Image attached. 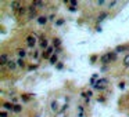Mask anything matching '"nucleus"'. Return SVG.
Wrapping results in <instances>:
<instances>
[{
	"instance_id": "obj_20",
	"label": "nucleus",
	"mask_w": 129,
	"mask_h": 117,
	"mask_svg": "<svg viewBox=\"0 0 129 117\" xmlns=\"http://www.w3.org/2000/svg\"><path fill=\"white\" fill-rule=\"evenodd\" d=\"M52 109H53V110H57V103H56V102H53V103H52Z\"/></svg>"
},
{
	"instance_id": "obj_28",
	"label": "nucleus",
	"mask_w": 129,
	"mask_h": 117,
	"mask_svg": "<svg viewBox=\"0 0 129 117\" xmlns=\"http://www.w3.org/2000/svg\"><path fill=\"white\" fill-rule=\"evenodd\" d=\"M96 59H97V57H96V55H93V57H92V62H95Z\"/></svg>"
},
{
	"instance_id": "obj_13",
	"label": "nucleus",
	"mask_w": 129,
	"mask_h": 117,
	"mask_svg": "<svg viewBox=\"0 0 129 117\" xmlns=\"http://www.w3.org/2000/svg\"><path fill=\"white\" fill-rule=\"evenodd\" d=\"M124 65L126 67H129V55H126V57L124 58Z\"/></svg>"
},
{
	"instance_id": "obj_16",
	"label": "nucleus",
	"mask_w": 129,
	"mask_h": 117,
	"mask_svg": "<svg viewBox=\"0 0 129 117\" xmlns=\"http://www.w3.org/2000/svg\"><path fill=\"white\" fill-rule=\"evenodd\" d=\"M17 65H18V66H21V67H24V66H25V63H24V59L20 58V59L17 61Z\"/></svg>"
},
{
	"instance_id": "obj_7",
	"label": "nucleus",
	"mask_w": 129,
	"mask_h": 117,
	"mask_svg": "<svg viewBox=\"0 0 129 117\" xmlns=\"http://www.w3.org/2000/svg\"><path fill=\"white\" fill-rule=\"evenodd\" d=\"M33 6H35V7H38V8H42V7H44V3H43V1H40V0H35V1H33Z\"/></svg>"
},
{
	"instance_id": "obj_12",
	"label": "nucleus",
	"mask_w": 129,
	"mask_h": 117,
	"mask_svg": "<svg viewBox=\"0 0 129 117\" xmlns=\"http://www.w3.org/2000/svg\"><path fill=\"white\" fill-rule=\"evenodd\" d=\"M124 50H126V47L125 46H118L115 48V52H121V51H124Z\"/></svg>"
},
{
	"instance_id": "obj_25",
	"label": "nucleus",
	"mask_w": 129,
	"mask_h": 117,
	"mask_svg": "<svg viewBox=\"0 0 129 117\" xmlns=\"http://www.w3.org/2000/svg\"><path fill=\"white\" fill-rule=\"evenodd\" d=\"M18 13H20V14H24V13H25V8H22V7H21V8L18 10Z\"/></svg>"
},
{
	"instance_id": "obj_22",
	"label": "nucleus",
	"mask_w": 129,
	"mask_h": 117,
	"mask_svg": "<svg viewBox=\"0 0 129 117\" xmlns=\"http://www.w3.org/2000/svg\"><path fill=\"white\" fill-rule=\"evenodd\" d=\"M115 4H117V1H110V4L108 6H110V8H111V7H114Z\"/></svg>"
},
{
	"instance_id": "obj_6",
	"label": "nucleus",
	"mask_w": 129,
	"mask_h": 117,
	"mask_svg": "<svg viewBox=\"0 0 129 117\" xmlns=\"http://www.w3.org/2000/svg\"><path fill=\"white\" fill-rule=\"evenodd\" d=\"M7 66H9V69H11V70H14L15 67L18 66L17 62H14V61H9V63H7Z\"/></svg>"
},
{
	"instance_id": "obj_9",
	"label": "nucleus",
	"mask_w": 129,
	"mask_h": 117,
	"mask_svg": "<svg viewBox=\"0 0 129 117\" xmlns=\"http://www.w3.org/2000/svg\"><path fill=\"white\" fill-rule=\"evenodd\" d=\"M52 52H53V48H52V47H49L47 50H46V52L43 54V57H44V58H49V57H50V54H52Z\"/></svg>"
},
{
	"instance_id": "obj_4",
	"label": "nucleus",
	"mask_w": 129,
	"mask_h": 117,
	"mask_svg": "<svg viewBox=\"0 0 129 117\" xmlns=\"http://www.w3.org/2000/svg\"><path fill=\"white\" fill-rule=\"evenodd\" d=\"M100 61H101L103 63H110V62H111V58H110V55H108V54H104L103 57L100 58Z\"/></svg>"
},
{
	"instance_id": "obj_17",
	"label": "nucleus",
	"mask_w": 129,
	"mask_h": 117,
	"mask_svg": "<svg viewBox=\"0 0 129 117\" xmlns=\"http://www.w3.org/2000/svg\"><path fill=\"white\" fill-rule=\"evenodd\" d=\"M57 62V55H52L50 57V63H56Z\"/></svg>"
},
{
	"instance_id": "obj_24",
	"label": "nucleus",
	"mask_w": 129,
	"mask_h": 117,
	"mask_svg": "<svg viewBox=\"0 0 129 117\" xmlns=\"http://www.w3.org/2000/svg\"><path fill=\"white\" fill-rule=\"evenodd\" d=\"M104 4V0H99V1H97V6H103Z\"/></svg>"
},
{
	"instance_id": "obj_14",
	"label": "nucleus",
	"mask_w": 129,
	"mask_h": 117,
	"mask_svg": "<svg viewBox=\"0 0 129 117\" xmlns=\"http://www.w3.org/2000/svg\"><path fill=\"white\" fill-rule=\"evenodd\" d=\"M108 55H110V58H111V61H115V59H117V52H115V51H114V52H110Z\"/></svg>"
},
{
	"instance_id": "obj_2",
	"label": "nucleus",
	"mask_w": 129,
	"mask_h": 117,
	"mask_svg": "<svg viewBox=\"0 0 129 117\" xmlns=\"http://www.w3.org/2000/svg\"><path fill=\"white\" fill-rule=\"evenodd\" d=\"M26 43H28L29 47H33L35 44H36V39H35L33 36H28V37H26Z\"/></svg>"
},
{
	"instance_id": "obj_5",
	"label": "nucleus",
	"mask_w": 129,
	"mask_h": 117,
	"mask_svg": "<svg viewBox=\"0 0 129 117\" xmlns=\"http://www.w3.org/2000/svg\"><path fill=\"white\" fill-rule=\"evenodd\" d=\"M47 19H49L47 17H43V15H42V17H39V18H38L39 25H46V22H47Z\"/></svg>"
},
{
	"instance_id": "obj_27",
	"label": "nucleus",
	"mask_w": 129,
	"mask_h": 117,
	"mask_svg": "<svg viewBox=\"0 0 129 117\" xmlns=\"http://www.w3.org/2000/svg\"><path fill=\"white\" fill-rule=\"evenodd\" d=\"M119 88H121V90H124V88H125V84L124 83H119Z\"/></svg>"
},
{
	"instance_id": "obj_21",
	"label": "nucleus",
	"mask_w": 129,
	"mask_h": 117,
	"mask_svg": "<svg viewBox=\"0 0 129 117\" xmlns=\"http://www.w3.org/2000/svg\"><path fill=\"white\" fill-rule=\"evenodd\" d=\"M63 24H64V19H58V21H57V25H58V26L63 25Z\"/></svg>"
},
{
	"instance_id": "obj_8",
	"label": "nucleus",
	"mask_w": 129,
	"mask_h": 117,
	"mask_svg": "<svg viewBox=\"0 0 129 117\" xmlns=\"http://www.w3.org/2000/svg\"><path fill=\"white\" fill-rule=\"evenodd\" d=\"M107 17H108V14H107V13H101V14L99 15V18H97V21L101 22V21H104V19H106Z\"/></svg>"
},
{
	"instance_id": "obj_18",
	"label": "nucleus",
	"mask_w": 129,
	"mask_h": 117,
	"mask_svg": "<svg viewBox=\"0 0 129 117\" xmlns=\"http://www.w3.org/2000/svg\"><path fill=\"white\" fill-rule=\"evenodd\" d=\"M61 42H60V39H54V47H60Z\"/></svg>"
},
{
	"instance_id": "obj_15",
	"label": "nucleus",
	"mask_w": 129,
	"mask_h": 117,
	"mask_svg": "<svg viewBox=\"0 0 129 117\" xmlns=\"http://www.w3.org/2000/svg\"><path fill=\"white\" fill-rule=\"evenodd\" d=\"M22 110V108L20 106V105H14V112H17V113H20Z\"/></svg>"
},
{
	"instance_id": "obj_26",
	"label": "nucleus",
	"mask_w": 129,
	"mask_h": 117,
	"mask_svg": "<svg viewBox=\"0 0 129 117\" xmlns=\"http://www.w3.org/2000/svg\"><path fill=\"white\" fill-rule=\"evenodd\" d=\"M69 3H71V6H76V4H78V3H76V1H75V0H71Z\"/></svg>"
},
{
	"instance_id": "obj_1",
	"label": "nucleus",
	"mask_w": 129,
	"mask_h": 117,
	"mask_svg": "<svg viewBox=\"0 0 129 117\" xmlns=\"http://www.w3.org/2000/svg\"><path fill=\"white\" fill-rule=\"evenodd\" d=\"M10 7H11V10L17 11V10L21 8V3H20V1H11V3H10Z\"/></svg>"
},
{
	"instance_id": "obj_23",
	"label": "nucleus",
	"mask_w": 129,
	"mask_h": 117,
	"mask_svg": "<svg viewBox=\"0 0 129 117\" xmlns=\"http://www.w3.org/2000/svg\"><path fill=\"white\" fill-rule=\"evenodd\" d=\"M0 117H7V113L6 112H0Z\"/></svg>"
},
{
	"instance_id": "obj_3",
	"label": "nucleus",
	"mask_w": 129,
	"mask_h": 117,
	"mask_svg": "<svg viewBox=\"0 0 129 117\" xmlns=\"http://www.w3.org/2000/svg\"><path fill=\"white\" fill-rule=\"evenodd\" d=\"M9 63V58L6 54H1L0 55V65H7Z\"/></svg>"
},
{
	"instance_id": "obj_10",
	"label": "nucleus",
	"mask_w": 129,
	"mask_h": 117,
	"mask_svg": "<svg viewBox=\"0 0 129 117\" xmlns=\"http://www.w3.org/2000/svg\"><path fill=\"white\" fill-rule=\"evenodd\" d=\"M18 55H20V58H21V59H24V58H25V55H26V51L21 48V50H18Z\"/></svg>"
},
{
	"instance_id": "obj_11",
	"label": "nucleus",
	"mask_w": 129,
	"mask_h": 117,
	"mask_svg": "<svg viewBox=\"0 0 129 117\" xmlns=\"http://www.w3.org/2000/svg\"><path fill=\"white\" fill-rule=\"evenodd\" d=\"M3 106H4V109H7V110H14V105L9 103V102H6Z\"/></svg>"
},
{
	"instance_id": "obj_19",
	"label": "nucleus",
	"mask_w": 129,
	"mask_h": 117,
	"mask_svg": "<svg viewBox=\"0 0 129 117\" xmlns=\"http://www.w3.org/2000/svg\"><path fill=\"white\" fill-rule=\"evenodd\" d=\"M40 46H42L43 48H46V47H47V40H46V39H44V40H42V43H40Z\"/></svg>"
}]
</instances>
